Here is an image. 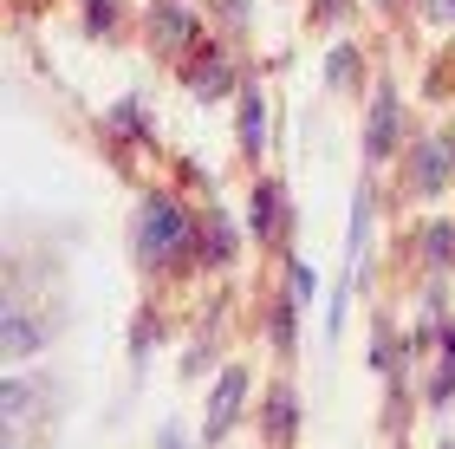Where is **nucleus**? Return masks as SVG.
<instances>
[{"label": "nucleus", "instance_id": "f257e3e1", "mask_svg": "<svg viewBox=\"0 0 455 449\" xmlns=\"http://www.w3.org/2000/svg\"><path fill=\"white\" fill-rule=\"evenodd\" d=\"M182 241H189V215H182L170 196H150L137 209V254L150 261V268H163V261L182 254Z\"/></svg>", "mask_w": 455, "mask_h": 449}, {"label": "nucleus", "instance_id": "f03ea898", "mask_svg": "<svg viewBox=\"0 0 455 449\" xmlns=\"http://www.w3.org/2000/svg\"><path fill=\"white\" fill-rule=\"evenodd\" d=\"M449 170H455V150H449V137H429V144L417 150V170H410V189H417V196H436L443 182H449Z\"/></svg>", "mask_w": 455, "mask_h": 449}, {"label": "nucleus", "instance_id": "7ed1b4c3", "mask_svg": "<svg viewBox=\"0 0 455 449\" xmlns=\"http://www.w3.org/2000/svg\"><path fill=\"white\" fill-rule=\"evenodd\" d=\"M150 33H156L163 52H182L189 33H196V20H189V7H176V0H156V7H150Z\"/></svg>", "mask_w": 455, "mask_h": 449}, {"label": "nucleus", "instance_id": "20e7f679", "mask_svg": "<svg viewBox=\"0 0 455 449\" xmlns=\"http://www.w3.org/2000/svg\"><path fill=\"white\" fill-rule=\"evenodd\" d=\"M241 397H247V372L235 365V372H221V384H215V397H209V437H221L228 423H235V411H241Z\"/></svg>", "mask_w": 455, "mask_h": 449}, {"label": "nucleus", "instance_id": "39448f33", "mask_svg": "<svg viewBox=\"0 0 455 449\" xmlns=\"http://www.w3.org/2000/svg\"><path fill=\"white\" fill-rule=\"evenodd\" d=\"M390 144H397V98L378 92V111H371V137H364L371 163H384V156H390Z\"/></svg>", "mask_w": 455, "mask_h": 449}, {"label": "nucleus", "instance_id": "423d86ee", "mask_svg": "<svg viewBox=\"0 0 455 449\" xmlns=\"http://www.w3.org/2000/svg\"><path fill=\"white\" fill-rule=\"evenodd\" d=\"M260 137H267V105H260V92H247L241 98V150L260 156Z\"/></svg>", "mask_w": 455, "mask_h": 449}, {"label": "nucleus", "instance_id": "0eeeda50", "mask_svg": "<svg viewBox=\"0 0 455 449\" xmlns=\"http://www.w3.org/2000/svg\"><path fill=\"white\" fill-rule=\"evenodd\" d=\"M247 209H254V215H247V221H254V235H280V189H274V182H260Z\"/></svg>", "mask_w": 455, "mask_h": 449}, {"label": "nucleus", "instance_id": "6e6552de", "mask_svg": "<svg viewBox=\"0 0 455 449\" xmlns=\"http://www.w3.org/2000/svg\"><path fill=\"white\" fill-rule=\"evenodd\" d=\"M39 339H46V333H39V325H33L27 313H7V358H27Z\"/></svg>", "mask_w": 455, "mask_h": 449}, {"label": "nucleus", "instance_id": "1a4fd4ad", "mask_svg": "<svg viewBox=\"0 0 455 449\" xmlns=\"http://www.w3.org/2000/svg\"><path fill=\"white\" fill-rule=\"evenodd\" d=\"M293 423H299L293 417V391H274V397H267V437L286 443V437H293Z\"/></svg>", "mask_w": 455, "mask_h": 449}, {"label": "nucleus", "instance_id": "9d476101", "mask_svg": "<svg viewBox=\"0 0 455 449\" xmlns=\"http://www.w3.org/2000/svg\"><path fill=\"white\" fill-rule=\"evenodd\" d=\"M189 85H196L202 98H221L228 85H235V72H228L221 59H209V66H196V72H189Z\"/></svg>", "mask_w": 455, "mask_h": 449}, {"label": "nucleus", "instance_id": "9b49d317", "mask_svg": "<svg viewBox=\"0 0 455 449\" xmlns=\"http://www.w3.org/2000/svg\"><path fill=\"white\" fill-rule=\"evenodd\" d=\"M423 248H429V261H436V268H449V254H455V229H449V221H436V229L423 235Z\"/></svg>", "mask_w": 455, "mask_h": 449}, {"label": "nucleus", "instance_id": "f8f14e48", "mask_svg": "<svg viewBox=\"0 0 455 449\" xmlns=\"http://www.w3.org/2000/svg\"><path fill=\"white\" fill-rule=\"evenodd\" d=\"M111 124H117V131H143V111H137V98H124V105L111 111Z\"/></svg>", "mask_w": 455, "mask_h": 449}, {"label": "nucleus", "instance_id": "ddd939ff", "mask_svg": "<svg viewBox=\"0 0 455 449\" xmlns=\"http://www.w3.org/2000/svg\"><path fill=\"white\" fill-rule=\"evenodd\" d=\"M209 235H215V261H235V229H228L221 215H215V229H209Z\"/></svg>", "mask_w": 455, "mask_h": 449}, {"label": "nucleus", "instance_id": "4468645a", "mask_svg": "<svg viewBox=\"0 0 455 449\" xmlns=\"http://www.w3.org/2000/svg\"><path fill=\"white\" fill-rule=\"evenodd\" d=\"M85 20H92V27H98V33H105V27H111V20H117V7H111V0H85Z\"/></svg>", "mask_w": 455, "mask_h": 449}, {"label": "nucleus", "instance_id": "2eb2a0df", "mask_svg": "<svg viewBox=\"0 0 455 449\" xmlns=\"http://www.w3.org/2000/svg\"><path fill=\"white\" fill-rule=\"evenodd\" d=\"M274 339L293 345V306H280V313H274Z\"/></svg>", "mask_w": 455, "mask_h": 449}, {"label": "nucleus", "instance_id": "dca6fc26", "mask_svg": "<svg viewBox=\"0 0 455 449\" xmlns=\"http://www.w3.org/2000/svg\"><path fill=\"white\" fill-rule=\"evenodd\" d=\"M345 78H351V46L332 52V85H345Z\"/></svg>", "mask_w": 455, "mask_h": 449}, {"label": "nucleus", "instance_id": "f3484780", "mask_svg": "<svg viewBox=\"0 0 455 449\" xmlns=\"http://www.w3.org/2000/svg\"><path fill=\"white\" fill-rule=\"evenodd\" d=\"M20 411H27V384L13 378V384H7V417H20Z\"/></svg>", "mask_w": 455, "mask_h": 449}, {"label": "nucleus", "instance_id": "a211bd4d", "mask_svg": "<svg viewBox=\"0 0 455 449\" xmlns=\"http://www.w3.org/2000/svg\"><path fill=\"white\" fill-rule=\"evenodd\" d=\"M286 280H293V293H299V300H313V268H293Z\"/></svg>", "mask_w": 455, "mask_h": 449}, {"label": "nucleus", "instance_id": "6ab92c4d", "mask_svg": "<svg viewBox=\"0 0 455 449\" xmlns=\"http://www.w3.org/2000/svg\"><path fill=\"white\" fill-rule=\"evenodd\" d=\"M156 449H189V443H182V430H163V437H156Z\"/></svg>", "mask_w": 455, "mask_h": 449}]
</instances>
